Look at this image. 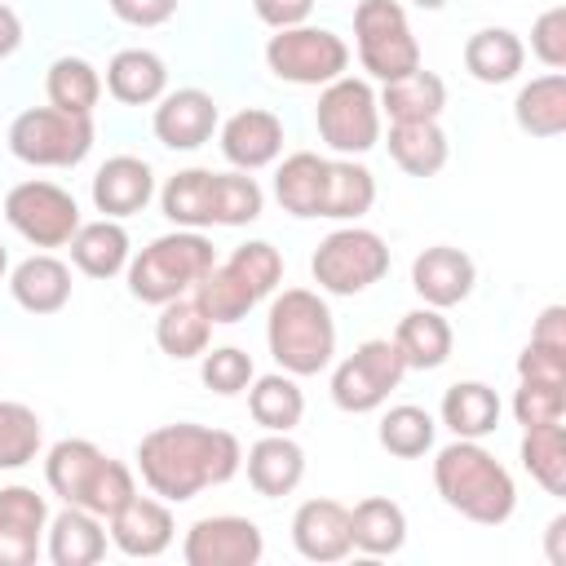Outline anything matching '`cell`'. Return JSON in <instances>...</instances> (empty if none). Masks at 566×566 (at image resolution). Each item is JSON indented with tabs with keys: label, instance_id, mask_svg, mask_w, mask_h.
<instances>
[{
	"label": "cell",
	"instance_id": "obj_1",
	"mask_svg": "<svg viewBox=\"0 0 566 566\" xmlns=\"http://www.w3.org/2000/svg\"><path fill=\"white\" fill-rule=\"evenodd\" d=\"M243 469V447L226 429L208 424H159L137 442V473L150 486V495L168 504H186L208 486L230 482Z\"/></svg>",
	"mask_w": 566,
	"mask_h": 566
},
{
	"label": "cell",
	"instance_id": "obj_2",
	"mask_svg": "<svg viewBox=\"0 0 566 566\" xmlns=\"http://www.w3.org/2000/svg\"><path fill=\"white\" fill-rule=\"evenodd\" d=\"M433 486L447 509L478 526H504L517 509V486L509 469L473 438H455L433 455Z\"/></svg>",
	"mask_w": 566,
	"mask_h": 566
},
{
	"label": "cell",
	"instance_id": "obj_3",
	"mask_svg": "<svg viewBox=\"0 0 566 566\" xmlns=\"http://www.w3.org/2000/svg\"><path fill=\"white\" fill-rule=\"evenodd\" d=\"M159 208L177 230L203 226H252L265 208V190L252 172H212V168H181L164 181Z\"/></svg>",
	"mask_w": 566,
	"mask_h": 566
},
{
	"label": "cell",
	"instance_id": "obj_4",
	"mask_svg": "<svg viewBox=\"0 0 566 566\" xmlns=\"http://www.w3.org/2000/svg\"><path fill=\"white\" fill-rule=\"evenodd\" d=\"M44 482H49V491L62 504L88 509L97 517L119 513L137 495L133 469L124 460H111L88 438H62V442H53L49 455H44Z\"/></svg>",
	"mask_w": 566,
	"mask_h": 566
},
{
	"label": "cell",
	"instance_id": "obj_5",
	"mask_svg": "<svg viewBox=\"0 0 566 566\" xmlns=\"http://www.w3.org/2000/svg\"><path fill=\"white\" fill-rule=\"evenodd\" d=\"M265 345L287 376H318L336 358V318L327 301L310 287H283L270 301Z\"/></svg>",
	"mask_w": 566,
	"mask_h": 566
},
{
	"label": "cell",
	"instance_id": "obj_6",
	"mask_svg": "<svg viewBox=\"0 0 566 566\" xmlns=\"http://www.w3.org/2000/svg\"><path fill=\"white\" fill-rule=\"evenodd\" d=\"M217 265V248L203 230H172L150 239L137 256H128V292L142 305H164L177 296H190L203 274Z\"/></svg>",
	"mask_w": 566,
	"mask_h": 566
},
{
	"label": "cell",
	"instance_id": "obj_7",
	"mask_svg": "<svg viewBox=\"0 0 566 566\" xmlns=\"http://www.w3.org/2000/svg\"><path fill=\"white\" fill-rule=\"evenodd\" d=\"M279 279H283L279 248L265 239H248L226 261H217L190 296L203 305V314L212 323H239L279 287Z\"/></svg>",
	"mask_w": 566,
	"mask_h": 566
},
{
	"label": "cell",
	"instance_id": "obj_8",
	"mask_svg": "<svg viewBox=\"0 0 566 566\" xmlns=\"http://www.w3.org/2000/svg\"><path fill=\"white\" fill-rule=\"evenodd\" d=\"M13 159L31 168H75L93 150V115H71L57 106H31L9 124Z\"/></svg>",
	"mask_w": 566,
	"mask_h": 566
},
{
	"label": "cell",
	"instance_id": "obj_9",
	"mask_svg": "<svg viewBox=\"0 0 566 566\" xmlns=\"http://www.w3.org/2000/svg\"><path fill=\"white\" fill-rule=\"evenodd\" d=\"M310 274L318 283V292H327V296H358L389 274V248L376 230L340 226L314 248Z\"/></svg>",
	"mask_w": 566,
	"mask_h": 566
},
{
	"label": "cell",
	"instance_id": "obj_10",
	"mask_svg": "<svg viewBox=\"0 0 566 566\" xmlns=\"http://www.w3.org/2000/svg\"><path fill=\"white\" fill-rule=\"evenodd\" d=\"M354 44L358 62L371 80H398L420 66V44L411 35L407 9L398 0H358L354 9Z\"/></svg>",
	"mask_w": 566,
	"mask_h": 566
},
{
	"label": "cell",
	"instance_id": "obj_11",
	"mask_svg": "<svg viewBox=\"0 0 566 566\" xmlns=\"http://www.w3.org/2000/svg\"><path fill=\"white\" fill-rule=\"evenodd\" d=\"M380 102L376 88L367 80L340 75L332 84H323L318 106H314V124L323 146H332L336 155H367L380 142Z\"/></svg>",
	"mask_w": 566,
	"mask_h": 566
},
{
	"label": "cell",
	"instance_id": "obj_12",
	"mask_svg": "<svg viewBox=\"0 0 566 566\" xmlns=\"http://www.w3.org/2000/svg\"><path fill=\"white\" fill-rule=\"evenodd\" d=\"M265 66L283 80V84H301V88H323L332 80L345 75L349 66V44L327 31V27H283L270 35L265 44Z\"/></svg>",
	"mask_w": 566,
	"mask_h": 566
},
{
	"label": "cell",
	"instance_id": "obj_13",
	"mask_svg": "<svg viewBox=\"0 0 566 566\" xmlns=\"http://www.w3.org/2000/svg\"><path fill=\"white\" fill-rule=\"evenodd\" d=\"M407 363L398 354V345L389 336H371L363 340L349 358L336 363L332 371V402L349 416H367L376 407H385V398L402 385Z\"/></svg>",
	"mask_w": 566,
	"mask_h": 566
},
{
	"label": "cell",
	"instance_id": "obj_14",
	"mask_svg": "<svg viewBox=\"0 0 566 566\" xmlns=\"http://www.w3.org/2000/svg\"><path fill=\"white\" fill-rule=\"evenodd\" d=\"M4 221L31 243V248H62L80 230V203L71 190L53 181H18L4 195Z\"/></svg>",
	"mask_w": 566,
	"mask_h": 566
},
{
	"label": "cell",
	"instance_id": "obj_15",
	"mask_svg": "<svg viewBox=\"0 0 566 566\" xmlns=\"http://www.w3.org/2000/svg\"><path fill=\"white\" fill-rule=\"evenodd\" d=\"M181 557L186 566H256L265 557V535L252 517L212 513L186 531Z\"/></svg>",
	"mask_w": 566,
	"mask_h": 566
},
{
	"label": "cell",
	"instance_id": "obj_16",
	"mask_svg": "<svg viewBox=\"0 0 566 566\" xmlns=\"http://www.w3.org/2000/svg\"><path fill=\"white\" fill-rule=\"evenodd\" d=\"M49 504L31 486H0V566H31L44 548Z\"/></svg>",
	"mask_w": 566,
	"mask_h": 566
},
{
	"label": "cell",
	"instance_id": "obj_17",
	"mask_svg": "<svg viewBox=\"0 0 566 566\" xmlns=\"http://www.w3.org/2000/svg\"><path fill=\"white\" fill-rule=\"evenodd\" d=\"M473 283H478V265H473V256L464 248L433 243L411 261V287L433 310H451V305L469 301Z\"/></svg>",
	"mask_w": 566,
	"mask_h": 566
},
{
	"label": "cell",
	"instance_id": "obj_18",
	"mask_svg": "<svg viewBox=\"0 0 566 566\" xmlns=\"http://www.w3.org/2000/svg\"><path fill=\"white\" fill-rule=\"evenodd\" d=\"M150 128L168 150H199L217 133V102L203 88H172L155 102Z\"/></svg>",
	"mask_w": 566,
	"mask_h": 566
},
{
	"label": "cell",
	"instance_id": "obj_19",
	"mask_svg": "<svg viewBox=\"0 0 566 566\" xmlns=\"http://www.w3.org/2000/svg\"><path fill=\"white\" fill-rule=\"evenodd\" d=\"M111 522V544L124 553V557H159L168 553L172 535H177V522H172V509L168 500L159 495H133L119 513L106 517Z\"/></svg>",
	"mask_w": 566,
	"mask_h": 566
},
{
	"label": "cell",
	"instance_id": "obj_20",
	"mask_svg": "<svg viewBox=\"0 0 566 566\" xmlns=\"http://www.w3.org/2000/svg\"><path fill=\"white\" fill-rule=\"evenodd\" d=\"M221 155H226L239 172L270 168V164L283 155V119H279L274 111H261V106L234 111V115L221 124Z\"/></svg>",
	"mask_w": 566,
	"mask_h": 566
},
{
	"label": "cell",
	"instance_id": "obj_21",
	"mask_svg": "<svg viewBox=\"0 0 566 566\" xmlns=\"http://www.w3.org/2000/svg\"><path fill=\"white\" fill-rule=\"evenodd\" d=\"M292 544L305 562H340L349 557V509L340 500H305L292 513Z\"/></svg>",
	"mask_w": 566,
	"mask_h": 566
},
{
	"label": "cell",
	"instance_id": "obj_22",
	"mask_svg": "<svg viewBox=\"0 0 566 566\" xmlns=\"http://www.w3.org/2000/svg\"><path fill=\"white\" fill-rule=\"evenodd\" d=\"M150 199H155V172H150V164L137 159V155H111V159L93 172V208H97L102 217L124 221V217L142 212Z\"/></svg>",
	"mask_w": 566,
	"mask_h": 566
},
{
	"label": "cell",
	"instance_id": "obj_23",
	"mask_svg": "<svg viewBox=\"0 0 566 566\" xmlns=\"http://www.w3.org/2000/svg\"><path fill=\"white\" fill-rule=\"evenodd\" d=\"M243 469H248V482H252L256 495L279 500V495H292L301 486V478H305V451L287 433H265V438H256L248 447Z\"/></svg>",
	"mask_w": 566,
	"mask_h": 566
},
{
	"label": "cell",
	"instance_id": "obj_24",
	"mask_svg": "<svg viewBox=\"0 0 566 566\" xmlns=\"http://www.w3.org/2000/svg\"><path fill=\"white\" fill-rule=\"evenodd\" d=\"M44 553L53 566H93L106 553V526L97 513L66 504L57 517H49L44 531Z\"/></svg>",
	"mask_w": 566,
	"mask_h": 566
},
{
	"label": "cell",
	"instance_id": "obj_25",
	"mask_svg": "<svg viewBox=\"0 0 566 566\" xmlns=\"http://www.w3.org/2000/svg\"><path fill=\"white\" fill-rule=\"evenodd\" d=\"M133 243L128 230L115 217H97V221H80V230L71 234V261L80 274L88 279H115L128 270Z\"/></svg>",
	"mask_w": 566,
	"mask_h": 566
},
{
	"label": "cell",
	"instance_id": "obj_26",
	"mask_svg": "<svg viewBox=\"0 0 566 566\" xmlns=\"http://www.w3.org/2000/svg\"><path fill=\"white\" fill-rule=\"evenodd\" d=\"M9 292L27 314H57L71 301V265L49 252H35L13 265Z\"/></svg>",
	"mask_w": 566,
	"mask_h": 566
},
{
	"label": "cell",
	"instance_id": "obj_27",
	"mask_svg": "<svg viewBox=\"0 0 566 566\" xmlns=\"http://www.w3.org/2000/svg\"><path fill=\"white\" fill-rule=\"evenodd\" d=\"M106 93L124 106H155L168 93V66L150 49H119L106 62Z\"/></svg>",
	"mask_w": 566,
	"mask_h": 566
},
{
	"label": "cell",
	"instance_id": "obj_28",
	"mask_svg": "<svg viewBox=\"0 0 566 566\" xmlns=\"http://www.w3.org/2000/svg\"><path fill=\"white\" fill-rule=\"evenodd\" d=\"M394 345H398L407 371H433V367H442L451 358L455 336H451V323L442 318V310L424 305V310H411V314L398 318Z\"/></svg>",
	"mask_w": 566,
	"mask_h": 566
},
{
	"label": "cell",
	"instance_id": "obj_29",
	"mask_svg": "<svg viewBox=\"0 0 566 566\" xmlns=\"http://www.w3.org/2000/svg\"><path fill=\"white\" fill-rule=\"evenodd\" d=\"M274 199L283 212L292 217H323V199H327V159L314 150H296L279 164L274 172Z\"/></svg>",
	"mask_w": 566,
	"mask_h": 566
},
{
	"label": "cell",
	"instance_id": "obj_30",
	"mask_svg": "<svg viewBox=\"0 0 566 566\" xmlns=\"http://www.w3.org/2000/svg\"><path fill=\"white\" fill-rule=\"evenodd\" d=\"M389 159L407 172V177H438L447 168L451 142L442 133L438 119H407V124H389Z\"/></svg>",
	"mask_w": 566,
	"mask_h": 566
},
{
	"label": "cell",
	"instance_id": "obj_31",
	"mask_svg": "<svg viewBox=\"0 0 566 566\" xmlns=\"http://www.w3.org/2000/svg\"><path fill=\"white\" fill-rule=\"evenodd\" d=\"M500 411H504L500 407V394L491 385H482V380H455L442 394V407H438L442 424L455 438H473V442H482L486 433L500 429Z\"/></svg>",
	"mask_w": 566,
	"mask_h": 566
},
{
	"label": "cell",
	"instance_id": "obj_32",
	"mask_svg": "<svg viewBox=\"0 0 566 566\" xmlns=\"http://www.w3.org/2000/svg\"><path fill=\"white\" fill-rule=\"evenodd\" d=\"M349 544L367 557H394L407 544V513L385 495L358 500L349 509Z\"/></svg>",
	"mask_w": 566,
	"mask_h": 566
},
{
	"label": "cell",
	"instance_id": "obj_33",
	"mask_svg": "<svg viewBox=\"0 0 566 566\" xmlns=\"http://www.w3.org/2000/svg\"><path fill=\"white\" fill-rule=\"evenodd\" d=\"M380 115H389V124H407V119H438L447 106V84L442 75L416 66L398 80H385V88L376 93Z\"/></svg>",
	"mask_w": 566,
	"mask_h": 566
},
{
	"label": "cell",
	"instance_id": "obj_34",
	"mask_svg": "<svg viewBox=\"0 0 566 566\" xmlns=\"http://www.w3.org/2000/svg\"><path fill=\"white\" fill-rule=\"evenodd\" d=\"M513 119L526 137H562L566 133V75L562 71H548V75H535L531 84L517 88V102H513Z\"/></svg>",
	"mask_w": 566,
	"mask_h": 566
},
{
	"label": "cell",
	"instance_id": "obj_35",
	"mask_svg": "<svg viewBox=\"0 0 566 566\" xmlns=\"http://www.w3.org/2000/svg\"><path fill=\"white\" fill-rule=\"evenodd\" d=\"M522 62H526V44L509 27H482L464 44V71L478 84H509L517 80Z\"/></svg>",
	"mask_w": 566,
	"mask_h": 566
},
{
	"label": "cell",
	"instance_id": "obj_36",
	"mask_svg": "<svg viewBox=\"0 0 566 566\" xmlns=\"http://www.w3.org/2000/svg\"><path fill=\"white\" fill-rule=\"evenodd\" d=\"M212 340V318L203 314V305L195 296H177V301H164L159 305V318H155V345L186 363V358H199Z\"/></svg>",
	"mask_w": 566,
	"mask_h": 566
},
{
	"label": "cell",
	"instance_id": "obj_37",
	"mask_svg": "<svg viewBox=\"0 0 566 566\" xmlns=\"http://www.w3.org/2000/svg\"><path fill=\"white\" fill-rule=\"evenodd\" d=\"M248 411L265 433H292L305 416V394L296 385V376L287 371H270V376H252L248 385Z\"/></svg>",
	"mask_w": 566,
	"mask_h": 566
},
{
	"label": "cell",
	"instance_id": "obj_38",
	"mask_svg": "<svg viewBox=\"0 0 566 566\" xmlns=\"http://www.w3.org/2000/svg\"><path fill=\"white\" fill-rule=\"evenodd\" d=\"M44 93H49V106L57 111H71V115H93L97 102H102V75L88 57H57L44 75Z\"/></svg>",
	"mask_w": 566,
	"mask_h": 566
},
{
	"label": "cell",
	"instance_id": "obj_39",
	"mask_svg": "<svg viewBox=\"0 0 566 566\" xmlns=\"http://www.w3.org/2000/svg\"><path fill=\"white\" fill-rule=\"evenodd\" d=\"M376 203V177L371 168L354 164V159H327V199H323V217L327 221H358L367 217Z\"/></svg>",
	"mask_w": 566,
	"mask_h": 566
},
{
	"label": "cell",
	"instance_id": "obj_40",
	"mask_svg": "<svg viewBox=\"0 0 566 566\" xmlns=\"http://www.w3.org/2000/svg\"><path fill=\"white\" fill-rule=\"evenodd\" d=\"M433 433H438V420L424 407H416V402L389 407L380 416V424H376L380 447L389 455H398V460H420L424 451H433Z\"/></svg>",
	"mask_w": 566,
	"mask_h": 566
},
{
	"label": "cell",
	"instance_id": "obj_41",
	"mask_svg": "<svg viewBox=\"0 0 566 566\" xmlns=\"http://www.w3.org/2000/svg\"><path fill=\"white\" fill-rule=\"evenodd\" d=\"M522 469L548 495H566V429H562V420L535 424L522 433Z\"/></svg>",
	"mask_w": 566,
	"mask_h": 566
},
{
	"label": "cell",
	"instance_id": "obj_42",
	"mask_svg": "<svg viewBox=\"0 0 566 566\" xmlns=\"http://www.w3.org/2000/svg\"><path fill=\"white\" fill-rule=\"evenodd\" d=\"M44 447V424L27 402L0 398V469H22L40 455Z\"/></svg>",
	"mask_w": 566,
	"mask_h": 566
},
{
	"label": "cell",
	"instance_id": "obj_43",
	"mask_svg": "<svg viewBox=\"0 0 566 566\" xmlns=\"http://www.w3.org/2000/svg\"><path fill=\"white\" fill-rule=\"evenodd\" d=\"M199 358H203V363H199V376H203V385H208L212 394H221V398H234V394H243V389L252 385V376H256V367H252V354H243L239 345L203 349Z\"/></svg>",
	"mask_w": 566,
	"mask_h": 566
},
{
	"label": "cell",
	"instance_id": "obj_44",
	"mask_svg": "<svg viewBox=\"0 0 566 566\" xmlns=\"http://www.w3.org/2000/svg\"><path fill=\"white\" fill-rule=\"evenodd\" d=\"M513 416H517L522 429L566 420V385H557V380H517Z\"/></svg>",
	"mask_w": 566,
	"mask_h": 566
},
{
	"label": "cell",
	"instance_id": "obj_45",
	"mask_svg": "<svg viewBox=\"0 0 566 566\" xmlns=\"http://www.w3.org/2000/svg\"><path fill=\"white\" fill-rule=\"evenodd\" d=\"M531 53L548 66V71H562L566 66V4H553L535 18L531 27Z\"/></svg>",
	"mask_w": 566,
	"mask_h": 566
},
{
	"label": "cell",
	"instance_id": "obj_46",
	"mask_svg": "<svg viewBox=\"0 0 566 566\" xmlns=\"http://www.w3.org/2000/svg\"><path fill=\"white\" fill-rule=\"evenodd\" d=\"M517 380H557V385H566V349L544 345V340H526V349L517 354Z\"/></svg>",
	"mask_w": 566,
	"mask_h": 566
},
{
	"label": "cell",
	"instance_id": "obj_47",
	"mask_svg": "<svg viewBox=\"0 0 566 566\" xmlns=\"http://www.w3.org/2000/svg\"><path fill=\"white\" fill-rule=\"evenodd\" d=\"M106 4H111V13H115L119 22H128V27H164V22L177 13L181 0H106Z\"/></svg>",
	"mask_w": 566,
	"mask_h": 566
},
{
	"label": "cell",
	"instance_id": "obj_48",
	"mask_svg": "<svg viewBox=\"0 0 566 566\" xmlns=\"http://www.w3.org/2000/svg\"><path fill=\"white\" fill-rule=\"evenodd\" d=\"M252 9L265 27L283 31V27H301L314 13V0H252Z\"/></svg>",
	"mask_w": 566,
	"mask_h": 566
},
{
	"label": "cell",
	"instance_id": "obj_49",
	"mask_svg": "<svg viewBox=\"0 0 566 566\" xmlns=\"http://www.w3.org/2000/svg\"><path fill=\"white\" fill-rule=\"evenodd\" d=\"M531 340H544V345H557L566 349V305H548L539 318H535V332Z\"/></svg>",
	"mask_w": 566,
	"mask_h": 566
},
{
	"label": "cell",
	"instance_id": "obj_50",
	"mask_svg": "<svg viewBox=\"0 0 566 566\" xmlns=\"http://www.w3.org/2000/svg\"><path fill=\"white\" fill-rule=\"evenodd\" d=\"M18 44H22V18H18L9 4H0V62L13 57Z\"/></svg>",
	"mask_w": 566,
	"mask_h": 566
},
{
	"label": "cell",
	"instance_id": "obj_51",
	"mask_svg": "<svg viewBox=\"0 0 566 566\" xmlns=\"http://www.w3.org/2000/svg\"><path fill=\"white\" fill-rule=\"evenodd\" d=\"M562 539H566V517L557 513V517L548 522V562H553V566H566V548H562Z\"/></svg>",
	"mask_w": 566,
	"mask_h": 566
},
{
	"label": "cell",
	"instance_id": "obj_52",
	"mask_svg": "<svg viewBox=\"0 0 566 566\" xmlns=\"http://www.w3.org/2000/svg\"><path fill=\"white\" fill-rule=\"evenodd\" d=\"M411 4H416V9H442L447 0H411Z\"/></svg>",
	"mask_w": 566,
	"mask_h": 566
},
{
	"label": "cell",
	"instance_id": "obj_53",
	"mask_svg": "<svg viewBox=\"0 0 566 566\" xmlns=\"http://www.w3.org/2000/svg\"><path fill=\"white\" fill-rule=\"evenodd\" d=\"M4 270H9V252H4V243H0V279H4Z\"/></svg>",
	"mask_w": 566,
	"mask_h": 566
}]
</instances>
